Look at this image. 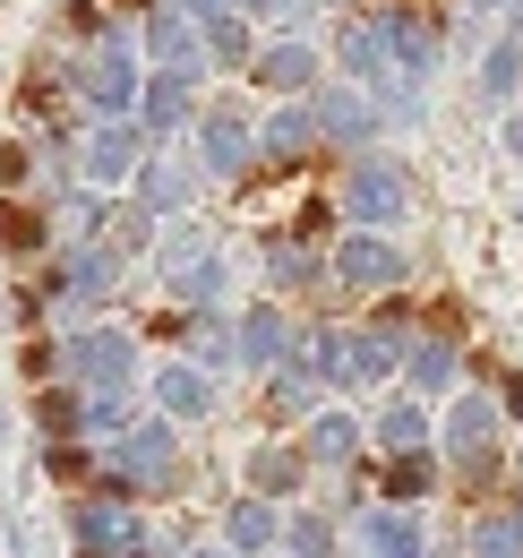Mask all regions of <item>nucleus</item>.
Wrapping results in <instances>:
<instances>
[{
	"label": "nucleus",
	"mask_w": 523,
	"mask_h": 558,
	"mask_svg": "<svg viewBox=\"0 0 523 558\" xmlns=\"http://www.w3.org/2000/svg\"><path fill=\"white\" fill-rule=\"evenodd\" d=\"M369 17L387 26V61L394 77H429L455 61V9L447 0H369Z\"/></svg>",
	"instance_id": "1a4fd4ad"
},
{
	"label": "nucleus",
	"mask_w": 523,
	"mask_h": 558,
	"mask_svg": "<svg viewBox=\"0 0 523 558\" xmlns=\"http://www.w3.org/2000/svg\"><path fill=\"white\" fill-rule=\"evenodd\" d=\"M472 104L498 112V121L523 104V26H498V35L472 52Z\"/></svg>",
	"instance_id": "393cba45"
},
{
	"label": "nucleus",
	"mask_w": 523,
	"mask_h": 558,
	"mask_svg": "<svg viewBox=\"0 0 523 558\" xmlns=\"http://www.w3.org/2000/svg\"><path fill=\"white\" fill-rule=\"evenodd\" d=\"M35 473L61 489V498H86V489L104 482V447L95 438H52V447H35Z\"/></svg>",
	"instance_id": "c756f323"
},
{
	"label": "nucleus",
	"mask_w": 523,
	"mask_h": 558,
	"mask_svg": "<svg viewBox=\"0 0 523 558\" xmlns=\"http://www.w3.org/2000/svg\"><path fill=\"white\" fill-rule=\"evenodd\" d=\"M258 283L283 310H335V276H327V241H301L292 223L258 232Z\"/></svg>",
	"instance_id": "9d476101"
},
{
	"label": "nucleus",
	"mask_w": 523,
	"mask_h": 558,
	"mask_svg": "<svg viewBox=\"0 0 523 558\" xmlns=\"http://www.w3.org/2000/svg\"><path fill=\"white\" fill-rule=\"evenodd\" d=\"M146 258H155V283H163V310H241V258L197 215L163 223Z\"/></svg>",
	"instance_id": "f03ea898"
},
{
	"label": "nucleus",
	"mask_w": 523,
	"mask_h": 558,
	"mask_svg": "<svg viewBox=\"0 0 523 558\" xmlns=\"http://www.w3.org/2000/svg\"><path fill=\"white\" fill-rule=\"evenodd\" d=\"M146 223H181V215H197V198H206V181H197L190 146H146V163L130 172V190H121Z\"/></svg>",
	"instance_id": "4468645a"
},
{
	"label": "nucleus",
	"mask_w": 523,
	"mask_h": 558,
	"mask_svg": "<svg viewBox=\"0 0 523 558\" xmlns=\"http://www.w3.org/2000/svg\"><path fill=\"white\" fill-rule=\"evenodd\" d=\"M507 489H523V421H515V438H507Z\"/></svg>",
	"instance_id": "4c0bfd02"
},
{
	"label": "nucleus",
	"mask_w": 523,
	"mask_h": 558,
	"mask_svg": "<svg viewBox=\"0 0 523 558\" xmlns=\"http://www.w3.org/2000/svg\"><path fill=\"white\" fill-rule=\"evenodd\" d=\"M172 9H181V17H190V26H206V17H232V9H241V0H172ZM241 17H250V9H241Z\"/></svg>",
	"instance_id": "c9c22d12"
},
{
	"label": "nucleus",
	"mask_w": 523,
	"mask_h": 558,
	"mask_svg": "<svg viewBox=\"0 0 523 558\" xmlns=\"http://www.w3.org/2000/svg\"><path fill=\"white\" fill-rule=\"evenodd\" d=\"M292 344H301V310H283V301H266V292H250V301L232 310V378L258 387L275 361H292Z\"/></svg>",
	"instance_id": "2eb2a0df"
},
{
	"label": "nucleus",
	"mask_w": 523,
	"mask_h": 558,
	"mask_svg": "<svg viewBox=\"0 0 523 558\" xmlns=\"http://www.w3.org/2000/svg\"><path fill=\"white\" fill-rule=\"evenodd\" d=\"M215 542H223L232 558H275V542H283V507L241 489V498L223 507V533H215Z\"/></svg>",
	"instance_id": "cd10ccee"
},
{
	"label": "nucleus",
	"mask_w": 523,
	"mask_h": 558,
	"mask_svg": "<svg viewBox=\"0 0 523 558\" xmlns=\"http://www.w3.org/2000/svg\"><path fill=\"white\" fill-rule=\"evenodd\" d=\"M327 77H352V86H378V77H394L387 61V26L361 9V17H335L327 35Z\"/></svg>",
	"instance_id": "a878e982"
},
{
	"label": "nucleus",
	"mask_w": 523,
	"mask_h": 558,
	"mask_svg": "<svg viewBox=\"0 0 523 558\" xmlns=\"http://www.w3.org/2000/svg\"><path fill=\"white\" fill-rule=\"evenodd\" d=\"M197 482V456H190V429H172L163 413H146L121 429V438H104V482L86 489V498H130V507H172V498H190Z\"/></svg>",
	"instance_id": "f257e3e1"
},
{
	"label": "nucleus",
	"mask_w": 523,
	"mask_h": 558,
	"mask_svg": "<svg viewBox=\"0 0 523 558\" xmlns=\"http://www.w3.org/2000/svg\"><path fill=\"white\" fill-rule=\"evenodd\" d=\"M292 447L309 456V473H318V482H343L352 464H369V421L352 413V404H318V413L292 429Z\"/></svg>",
	"instance_id": "a211bd4d"
},
{
	"label": "nucleus",
	"mask_w": 523,
	"mask_h": 558,
	"mask_svg": "<svg viewBox=\"0 0 523 558\" xmlns=\"http://www.w3.org/2000/svg\"><path fill=\"white\" fill-rule=\"evenodd\" d=\"M250 86H258L266 104H301L318 77H327V44L318 35H258V52H250Z\"/></svg>",
	"instance_id": "f3484780"
},
{
	"label": "nucleus",
	"mask_w": 523,
	"mask_h": 558,
	"mask_svg": "<svg viewBox=\"0 0 523 558\" xmlns=\"http://www.w3.org/2000/svg\"><path fill=\"white\" fill-rule=\"evenodd\" d=\"M197 95L190 77H172V70H146V86H137V130H146V146H190L197 130Z\"/></svg>",
	"instance_id": "4be33fe9"
},
{
	"label": "nucleus",
	"mask_w": 523,
	"mask_h": 558,
	"mask_svg": "<svg viewBox=\"0 0 523 558\" xmlns=\"http://www.w3.org/2000/svg\"><path fill=\"white\" fill-rule=\"evenodd\" d=\"M335 215H343V232H403L412 215H421V172H412V155H394V146H369V155H343L335 163Z\"/></svg>",
	"instance_id": "20e7f679"
},
{
	"label": "nucleus",
	"mask_w": 523,
	"mask_h": 558,
	"mask_svg": "<svg viewBox=\"0 0 523 558\" xmlns=\"http://www.w3.org/2000/svg\"><path fill=\"white\" fill-rule=\"evenodd\" d=\"M52 250H61L52 198H0V258H9V276H35Z\"/></svg>",
	"instance_id": "b1692460"
},
{
	"label": "nucleus",
	"mask_w": 523,
	"mask_h": 558,
	"mask_svg": "<svg viewBox=\"0 0 523 558\" xmlns=\"http://www.w3.org/2000/svg\"><path fill=\"white\" fill-rule=\"evenodd\" d=\"M9 438H17V421H9V404H0V456H9Z\"/></svg>",
	"instance_id": "a19ab883"
},
{
	"label": "nucleus",
	"mask_w": 523,
	"mask_h": 558,
	"mask_svg": "<svg viewBox=\"0 0 523 558\" xmlns=\"http://www.w3.org/2000/svg\"><path fill=\"white\" fill-rule=\"evenodd\" d=\"M26 429H35V447H52V438H86V396L52 378V387H26Z\"/></svg>",
	"instance_id": "7c9ffc66"
},
{
	"label": "nucleus",
	"mask_w": 523,
	"mask_h": 558,
	"mask_svg": "<svg viewBox=\"0 0 523 558\" xmlns=\"http://www.w3.org/2000/svg\"><path fill=\"white\" fill-rule=\"evenodd\" d=\"M327 146H318V121H309V95L301 104H258V181H283V172H309Z\"/></svg>",
	"instance_id": "412c9836"
},
{
	"label": "nucleus",
	"mask_w": 523,
	"mask_h": 558,
	"mask_svg": "<svg viewBox=\"0 0 523 558\" xmlns=\"http://www.w3.org/2000/svg\"><path fill=\"white\" fill-rule=\"evenodd\" d=\"M241 489H250V498H275V507H292V498H318V473H309V456L292 447V429H258L250 456H241Z\"/></svg>",
	"instance_id": "aec40b11"
},
{
	"label": "nucleus",
	"mask_w": 523,
	"mask_h": 558,
	"mask_svg": "<svg viewBox=\"0 0 523 558\" xmlns=\"http://www.w3.org/2000/svg\"><path fill=\"white\" fill-rule=\"evenodd\" d=\"M26 283H35V301H44L52 327H77V318H112V310H121L130 258H121L112 241H61Z\"/></svg>",
	"instance_id": "7ed1b4c3"
},
{
	"label": "nucleus",
	"mask_w": 523,
	"mask_h": 558,
	"mask_svg": "<svg viewBox=\"0 0 523 558\" xmlns=\"http://www.w3.org/2000/svg\"><path fill=\"white\" fill-rule=\"evenodd\" d=\"M61 378L77 396H130L146 387V336H137V318H77L61 327Z\"/></svg>",
	"instance_id": "39448f33"
},
{
	"label": "nucleus",
	"mask_w": 523,
	"mask_h": 558,
	"mask_svg": "<svg viewBox=\"0 0 523 558\" xmlns=\"http://www.w3.org/2000/svg\"><path fill=\"white\" fill-rule=\"evenodd\" d=\"M137 163H146V130H137V121H86L77 146H69V172H77L86 190H104V198L130 190Z\"/></svg>",
	"instance_id": "dca6fc26"
},
{
	"label": "nucleus",
	"mask_w": 523,
	"mask_h": 558,
	"mask_svg": "<svg viewBox=\"0 0 523 558\" xmlns=\"http://www.w3.org/2000/svg\"><path fill=\"white\" fill-rule=\"evenodd\" d=\"M327 276H335V310H369L387 292H412V250H403V232H335Z\"/></svg>",
	"instance_id": "6e6552de"
},
{
	"label": "nucleus",
	"mask_w": 523,
	"mask_h": 558,
	"mask_svg": "<svg viewBox=\"0 0 523 558\" xmlns=\"http://www.w3.org/2000/svg\"><path fill=\"white\" fill-rule=\"evenodd\" d=\"M369 104H378V130H387V146L412 138V130L429 121V86H421V77H378V86H369Z\"/></svg>",
	"instance_id": "2f4dec72"
},
{
	"label": "nucleus",
	"mask_w": 523,
	"mask_h": 558,
	"mask_svg": "<svg viewBox=\"0 0 523 558\" xmlns=\"http://www.w3.org/2000/svg\"><path fill=\"white\" fill-rule=\"evenodd\" d=\"M463 378H472V318L463 310H421V327L403 336V396L421 404H447Z\"/></svg>",
	"instance_id": "0eeeda50"
},
{
	"label": "nucleus",
	"mask_w": 523,
	"mask_h": 558,
	"mask_svg": "<svg viewBox=\"0 0 523 558\" xmlns=\"http://www.w3.org/2000/svg\"><path fill=\"white\" fill-rule=\"evenodd\" d=\"M172 558H232V550H223V542H181Z\"/></svg>",
	"instance_id": "ea45409f"
},
{
	"label": "nucleus",
	"mask_w": 523,
	"mask_h": 558,
	"mask_svg": "<svg viewBox=\"0 0 523 558\" xmlns=\"http://www.w3.org/2000/svg\"><path fill=\"white\" fill-rule=\"evenodd\" d=\"M137 404H146V413H163L172 429H206V421L223 413V378L172 352V361H146V387H137Z\"/></svg>",
	"instance_id": "f8f14e48"
},
{
	"label": "nucleus",
	"mask_w": 523,
	"mask_h": 558,
	"mask_svg": "<svg viewBox=\"0 0 523 558\" xmlns=\"http://www.w3.org/2000/svg\"><path fill=\"white\" fill-rule=\"evenodd\" d=\"M197 35H206V70H215V77H241V70H250V52H258V26H250L241 9H232V17H206Z\"/></svg>",
	"instance_id": "473e14b6"
},
{
	"label": "nucleus",
	"mask_w": 523,
	"mask_h": 558,
	"mask_svg": "<svg viewBox=\"0 0 523 558\" xmlns=\"http://www.w3.org/2000/svg\"><path fill=\"white\" fill-rule=\"evenodd\" d=\"M309 121H318V146H327L335 163H343V155H369V146H387L369 86H352V77H318V86H309Z\"/></svg>",
	"instance_id": "ddd939ff"
},
{
	"label": "nucleus",
	"mask_w": 523,
	"mask_h": 558,
	"mask_svg": "<svg viewBox=\"0 0 523 558\" xmlns=\"http://www.w3.org/2000/svg\"><path fill=\"white\" fill-rule=\"evenodd\" d=\"M309 9H318V17H361L369 0H309Z\"/></svg>",
	"instance_id": "58836bf2"
},
{
	"label": "nucleus",
	"mask_w": 523,
	"mask_h": 558,
	"mask_svg": "<svg viewBox=\"0 0 523 558\" xmlns=\"http://www.w3.org/2000/svg\"><path fill=\"white\" fill-rule=\"evenodd\" d=\"M498 138H507V155H515V163H523V104H515V112H507V121H498Z\"/></svg>",
	"instance_id": "e433bc0d"
},
{
	"label": "nucleus",
	"mask_w": 523,
	"mask_h": 558,
	"mask_svg": "<svg viewBox=\"0 0 523 558\" xmlns=\"http://www.w3.org/2000/svg\"><path fill=\"white\" fill-rule=\"evenodd\" d=\"M190 163L206 190H250L258 181V112H250V95H206L197 104Z\"/></svg>",
	"instance_id": "423d86ee"
},
{
	"label": "nucleus",
	"mask_w": 523,
	"mask_h": 558,
	"mask_svg": "<svg viewBox=\"0 0 523 558\" xmlns=\"http://www.w3.org/2000/svg\"><path fill=\"white\" fill-rule=\"evenodd\" d=\"M104 26H112V17H104V0H61V17H52V44H77V52H86Z\"/></svg>",
	"instance_id": "f704fd0d"
},
{
	"label": "nucleus",
	"mask_w": 523,
	"mask_h": 558,
	"mask_svg": "<svg viewBox=\"0 0 523 558\" xmlns=\"http://www.w3.org/2000/svg\"><path fill=\"white\" fill-rule=\"evenodd\" d=\"M507 438H515V413H507V396L481 387V378H463L455 396L438 404V456H447V464H455V456H507Z\"/></svg>",
	"instance_id": "9b49d317"
},
{
	"label": "nucleus",
	"mask_w": 523,
	"mask_h": 558,
	"mask_svg": "<svg viewBox=\"0 0 523 558\" xmlns=\"http://www.w3.org/2000/svg\"><path fill=\"white\" fill-rule=\"evenodd\" d=\"M17 387H52L61 378V327H44V336H17Z\"/></svg>",
	"instance_id": "72a5a7b5"
},
{
	"label": "nucleus",
	"mask_w": 523,
	"mask_h": 558,
	"mask_svg": "<svg viewBox=\"0 0 523 558\" xmlns=\"http://www.w3.org/2000/svg\"><path fill=\"white\" fill-rule=\"evenodd\" d=\"M369 498L378 507H429V498H447L438 447H421V456H369Z\"/></svg>",
	"instance_id": "bb28decb"
},
{
	"label": "nucleus",
	"mask_w": 523,
	"mask_h": 558,
	"mask_svg": "<svg viewBox=\"0 0 523 558\" xmlns=\"http://www.w3.org/2000/svg\"><path fill=\"white\" fill-rule=\"evenodd\" d=\"M343 550L352 558H438L429 507H361V515L343 524Z\"/></svg>",
	"instance_id": "6ab92c4d"
},
{
	"label": "nucleus",
	"mask_w": 523,
	"mask_h": 558,
	"mask_svg": "<svg viewBox=\"0 0 523 558\" xmlns=\"http://www.w3.org/2000/svg\"><path fill=\"white\" fill-rule=\"evenodd\" d=\"M335 550H343V515H335L327 498H292V507H283L275 558H335Z\"/></svg>",
	"instance_id": "c85d7f7f"
},
{
	"label": "nucleus",
	"mask_w": 523,
	"mask_h": 558,
	"mask_svg": "<svg viewBox=\"0 0 523 558\" xmlns=\"http://www.w3.org/2000/svg\"><path fill=\"white\" fill-rule=\"evenodd\" d=\"M361 421H369V456H421V447H438V404H421L403 387H387Z\"/></svg>",
	"instance_id": "5701e85b"
}]
</instances>
